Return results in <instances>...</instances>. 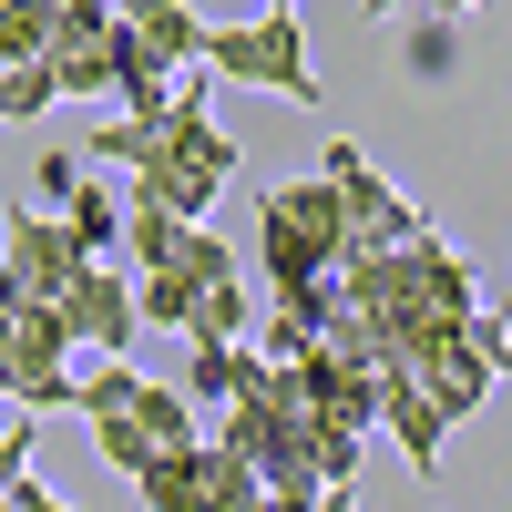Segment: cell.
Returning a JSON list of instances; mask_svg holds the SVG:
<instances>
[{
	"label": "cell",
	"mask_w": 512,
	"mask_h": 512,
	"mask_svg": "<svg viewBox=\"0 0 512 512\" xmlns=\"http://www.w3.org/2000/svg\"><path fill=\"white\" fill-rule=\"evenodd\" d=\"M93 441H103V461H113V472H123V482H144V472H154V461H164V451H154V441L134 431V420H93Z\"/></svg>",
	"instance_id": "19"
},
{
	"label": "cell",
	"mask_w": 512,
	"mask_h": 512,
	"mask_svg": "<svg viewBox=\"0 0 512 512\" xmlns=\"http://www.w3.org/2000/svg\"><path fill=\"white\" fill-rule=\"evenodd\" d=\"M195 72H216V82H256V93H277V103H328V82L308 62V31H297V11H205V62Z\"/></svg>",
	"instance_id": "4"
},
{
	"label": "cell",
	"mask_w": 512,
	"mask_h": 512,
	"mask_svg": "<svg viewBox=\"0 0 512 512\" xmlns=\"http://www.w3.org/2000/svg\"><path fill=\"white\" fill-rule=\"evenodd\" d=\"M52 21H62V0H0V72L52 62Z\"/></svg>",
	"instance_id": "15"
},
{
	"label": "cell",
	"mask_w": 512,
	"mask_h": 512,
	"mask_svg": "<svg viewBox=\"0 0 512 512\" xmlns=\"http://www.w3.org/2000/svg\"><path fill=\"white\" fill-rule=\"evenodd\" d=\"M11 512H72V502H52L41 482H11Z\"/></svg>",
	"instance_id": "24"
},
{
	"label": "cell",
	"mask_w": 512,
	"mask_h": 512,
	"mask_svg": "<svg viewBox=\"0 0 512 512\" xmlns=\"http://www.w3.org/2000/svg\"><path fill=\"white\" fill-rule=\"evenodd\" d=\"M62 236H72V256H82V267H103V256L123 246V195L93 175V185H82L72 195V216H62Z\"/></svg>",
	"instance_id": "13"
},
{
	"label": "cell",
	"mask_w": 512,
	"mask_h": 512,
	"mask_svg": "<svg viewBox=\"0 0 512 512\" xmlns=\"http://www.w3.org/2000/svg\"><path fill=\"white\" fill-rule=\"evenodd\" d=\"M338 297L379 328L390 369L451 349V338L482 318V287H472V267H461L441 236H420V246H400V256H349V267H338Z\"/></svg>",
	"instance_id": "1"
},
{
	"label": "cell",
	"mask_w": 512,
	"mask_h": 512,
	"mask_svg": "<svg viewBox=\"0 0 512 512\" xmlns=\"http://www.w3.org/2000/svg\"><path fill=\"white\" fill-rule=\"evenodd\" d=\"M461 338H472V349H482V359H492V369L512 379V318H502V308H482V318L461 328Z\"/></svg>",
	"instance_id": "22"
},
{
	"label": "cell",
	"mask_w": 512,
	"mask_h": 512,
	"mask_svg": "<svg viewBox=\"0 0 512 512\" xmlns=\"http://www.w3.org/2000/svg\"><path fill=\"white\" fill-rule=\"evenodd\" d=\"M318 175L338 185V205H349V256H400V246L431 236V205L400 195V185H379L369 154H359L349 134H328V164H318ZM349 256H338V267H349Z\"/></svg>",
	"instance_id": "5"
},
{
	"label": "cell",
	"mask_w": 512,
	"mask_h": 512,
	"mask_svg": "<svg viewBox=\"0 0 512 512\" xmlns=\"http://www.w3.org/2000/svg\"><path fill=\"white\" fill-rule=\"evenodd\" d=\"M246 175V154L216 134V113H205V82H175V113L154 123V144L134 164V205H164L175 226H205V205Z\"/></svg>",
	"instance_id": "2"
},
{
	"label": "cell",
	"mask_w": 512,
	"mask_h": 512,
	"mask_svg": "<svg viewBox=\"0 0 512 512\" xmlns=\"http://www.w3.org/2000/svg\"><path fill=\"white\" fill-rule=\"evenodd\" d=\"M113 31L134 41V52H144L154 72L205 62V11H185V0H144V11H113Z\"/></svg>",
	"instance_id": "11"
},
{
	"label": "cell",
	"mask_w": 512,
	"mask_h": 512,
	"mask_svg": "<svg viewBox=\"0 0 512 512\" xmlns=\"http://www.w3.org/2000/svg\"><path fill=\"white\" fill-rule=\"evenodd\" d=\"M62 93H52V62H11L0 72V123H31V113H52Z\"/></svg>",
	"instance_id": "18"
},
{
	"label": "cell",
	"mask_w": 512,
	"mask_h": 512,
	"mask_svg": "<svg viewBox=\"0 0 512 512\" xmlns=\"http://www.w3.org/2000/svg\"><path fill=\"white\" fill-rule=\"evenodd\" d=\"M123 420H134V431H144L154 451H185V441H195V400H185V390H164V379H144Z\"/></svg>",
	"instance_id": "14"
},
{
	"label": "cell",
	"mask_w": 512,
	"mask_h": 512,
	"mask_svg": "<svg viewBox=\"0 0 512 512\" xmlns=\"http://www.w3.org/2000/svg\"><path fill=\"white\" fill-rule=\"evenodd\" d=\"M216 287H246V256H236V246H226L216 226H195L175 267L134 277V318H144V328H195V308H205Z\"/></svg>",
	"instance_id": "7"
},
{
	"label": "cell",
	"mask_w": 512,
	"mask_h": 512,
	"mask_svg": "<svg viewBox=\"0 0 512 512\" xmlns=\"http://www.w3.org/2000/svg\"><path fill=\"white\" fill-rule=\"evenodd\" d=\"M31 482V420H0V492Z\"/></svg>",
	"instance_id": "23"
},
{
	"label": "cell",
	"mask_w": 512,
	"mask_h": 512,
	"mask_svg": "<svg viewBox=\"0 0 512 512\" xmlns=\"http://www.w3.org/2000/svg\"><path fill=\"white\" fill-rule=\"evenodd\" d=\"M134 492H144V512H256V502H267V492H256V472H246L236 451H216V441L164 451Z\"/></svg>",
	"instance_id": "6"
},
{
	"label": "cell",
	"mask_w": 512,
	"mask_h": 512,
	"mask_svg": "<svg viewBox=\"0 0 512 512\" xmlns=\"http://www.w3.org/2000/svg\"><path fill=\"white\" fill-rule=\"evenodd\" d=\"M236 369H246V349H195L185 359V390L195 400H236Z\"/></svg>",
	"instance_id": "21"
},
{
	"label": "cell",
	"mask_w": 512,
	"mask_h": 512,
	"mask_svg": "<svg viewBox=\"0 0 512 512\" xmlns=\"http://www.w3.org/2000/svg\"><path fill=\"white\" fill-rule=\"evenodd\" d=\"M82 185H93V164H82L72 144H52V154L31 164V195H41V216H72V195H82Z\"/></svg>",
	"instance_id": "17"
},
{
	"label": "cell",
	"mask_w": 512,
	"mask_h": 512,
	"mask_svg": "<svg viewBox=\"0 0 512 512\" xmlns=\"http://www.w3.org/2000/svg\"><path fill=\"white\" fill-rule=\"evenodd\" d=\"M379 431H390V441L410 451V472H441V441H451V431H441V410L420 400L400 369H390V400H379Z\"/></svg>",
	"instance_id": "12"
},
{
	"label": "cell",
	"mask_w": 512,
	"mask_h": 512,
	"mask_svg": "<svg viewBox=\"0 0 512 512\" xmlns=\"http://www.w3.org/2000/svg\"><path fill=\"white\" fill-rule=\"evenodd\" d=\"M62 328H72V349H93V359H123L134 349V277L123 267H82L72 277V297H62Z\"/></svg>",
	"instance_id": "9"
},
{
	"label": "cell",
	"mask_w": 512,
	"mask_h": 512,
	"mask_svg": "<svg viewBox=\"0 0 512 512\" xmlns=\"http://www.w3.org/2000/svg\"><path fill=\"white\" fill-rule=\"evenodd\" d=\"M0 512H11V492H0Z\"/></svg>",
	"instance_id": "25"
},
{
	"label": "cell",
	"mask_w": 512,
	"mask_h": 512,
	"mask_svg": "<svg viewBox=\"0 0 512 512\" xmlns=\"http://www.w3.org/2000/svg\"><path fill=\"white\" fill-rule=\"evenodd\" d=\"M338 256H349V205H338L328 175H297V185H256V267H267L277 297L297 287H328Z\"/></svg>",
	"instance_id": "3"
},
{
	"label": "cell",
	"mask_w": 512,
	"mask_h": 512,
	"mask_svg": "<svg viewBox=\"0 0 512 512\" xmlns=\"http://www.w3.org/2000/svg\"><path fill=\"white\" fill-rule=\"evenodd\" d=\"M400 379H410V390H420V400L441 410V431H461V420H472V410H492V379H502V369H492V359L472 349V338H451V349L410 359Z\"/></svg>",
	"instance_id": "10"
},
{
	"label": "cell",
	"mask_w": 512,
	"mask_h": 512,
	"mask_svg": "<svg viewBox=\"0 0 512 512\" xmlns=\"http://www.w3.org/2000/svg\"><path fill=\"white\" fill-rule=\"evenodd\" d=\"M0 267H11V287L31 297V308H62L72 277H82V256H72L62 216H0Z\"/></svg>",
	"instance_id": "8"
},
{
	"label": "cell",
	"mask_w": 512,
	"mask_h": 512,
	"mask_svg": "<svg viewBox=\"0 0 512 512\" xmlns=\"http://www.w3.org/2000/svg\"><path fill=\"white\" fill-rule=\"evenodd\" d=\"M134 390H144L134 359H93V369H82V420H123V410H134Z\"/></svg>",
	"instance_id": "16"
},
{
	"label": "cell",
	"mask_w": 512,
	"mask_h": 512,
	"mask_svg": "<svg viewBox=\"0 0 512 512\" xmlns=\"http://www.w3.org/2000/svg\"><path fill=\"white\" fill-rule=\"evenodd\" d=\"M451 31H461V11H420V21H410V52H420L410 72H420V82L451 72Z\"/></svg>",
	"instance_id": "20"
}]
</instances>
